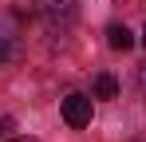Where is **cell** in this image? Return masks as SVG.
Returning a JSON list of instances; mask_svg holds the SVG:
<instances>
[{
  "mask_svg": "<svg viewBox=\"0 0 146 142\" xmlns=\"http://www.w3.org/2000/svg\"><path fill=\"white\" fill-rule=\"evenodd\" d=\"M142 47H146V28H142Z\"/></svg>",
  "mask_w": 146,
  "mask_h": 142,
  "instance_id": "ba28073f",
  "label": "cell"
},
{
  "mask_svg": "<svg viewBox=\"0 0 146 142\" xmlns=\"http://www.w3.org/2000/svg\"><path fill=\"white\" fill-rule=\"evenodd\" d=\"M91 95H95V99H115V95H119V79H115L111 71H99L95 83H91Z\"/></svg>",
  "mask_w": 146,
  "mask_h": 142,
  "instance_id": "277c9868",
  "label": "cell"
},
{
  "mask_svg": "<svg viewBox=\"0 0 146 142\" xmlns=\"http://www.w3.org/2000/svg\"><path fill=\"white\" fill-rule=\"evenodd\" d=\"M8 130H12V118H0V138H4Z\"/></svg>",
  "mask_w": 146,
  "mask_h": 142,
  "instance_id": "5b68a950",
  "label": "cell"
},
{
  "mask_svg": "<svg viewBox=\"0 0 146 142\" xmlns=\"http://www.w3.org/2000/svg\"><path fill=\"white\" fill-rule=\"evenodd\" d=\"M8 59V44H4V36H0V63Z\"/></svg>",
  "mask_w": 146,
  "mask_h": 142,
  "instance_id": "8992f818",
  "label": "cell"
},
{
  "mask_svg": "<svg viewBox=\"0 0 146 142\" xmlns=\"http://www.w3.org/2000/svg\"><path fill=\"white\" fill-rule=\"evenodd\" d=\"M107 44L115 47V51H130V47H134V32H130L126 24H111V28H107Z\"/></svg>",
  "mask_w": 146,
  "mask_h": 142,
  "instance_id": "3957f363",
  "label": "cell"
},
{
  "mask_svg": "<svg viewBox=\"0 0 146 142\" xmlns=\"http://www.w3.org/2000/svg\"><path fill=\"white\" fill-rule=\"evenodd\" d=\"M36 8H40V16H44L51 28H67V24H75V16H79V4H75V0H36Z\"/></svg>",
  "mask_w": 146,
  "mask_h": 142,
  "instance_id": "7a4b0ae2",
  "label": "cell"
},
{
  "mask_svg": "<svg viewBox=\"0 0 146 142\" xmlns=\"http://www.w3.org/2000/svg\"><path fill=\"white\" fill-rule=\"evenodd\" d=\"M12 142H40V138H28V134H24V138H12Z\"/></svg>",
  "mask_w": 146,
  "mask_h": 142,
  "instance_id": "52a82bcc",
  "label": "cell"
},
{
  "mask_svg": "<svg viewBox=\"0 0 146 142\" xmlns=\"http://www.w3.org/2000/svg\"><path fill=\"white\" fill-rule=\"evenodd\" d=\"M59 111H63V122H67L71 130H83V126L91 122V95L71 91L63 103H59Z\"/></svg>",
  "mask_w": 146,
  "mask_h": 142,
  "instance_id": "6da1fadb",
  "label": "cell"
}]
</instances>
